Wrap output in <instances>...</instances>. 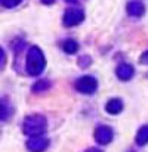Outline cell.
I'll use <instances>...</instances> for the list:
<instances>
[{"label": "cell", "mask_w": 148, "mask_h": 152, "mask_svg": "<svg viewBox=\"0 0 148 152\" xmlns=\"http://www.w3.org/2000/svg\"><path fill=\"white\" fill-rule=\"evenodd\" d=\"M21 1H22V0H1V4H3L4 7H15V6H18Z\"/></svg>", "instance_id": "12"}, {"label": "cell", "mask_w": 148, "mask_h": 152, "mask_svg": "<svg viewBox=\"0 0 148 152\" xmlns=\"http://www.w3.org/2000/svg\"><path fill=\"white\" fill-rule=\"evenodd\" d=\"M105 109L110 112V114H119L121 109H123V102L120 99H111V101L107 103Z\"/></svg>", "instance_id": "9"}, {"label": "cell", "mask_w": 148, "mask_h": 152, "mask_svg": "<svg viewBox=\"0 0 148 152\" xmlns=\"http://www.w3.org/2000/svg\"><path fill=\"white\" fill-rule=\"evenodd\" d=\"M136 143L138 145H147L148 143V126H142L136 134Z\"/></svg>", "instance_id": "10"}, {"label": "cell", "mask_w": 148, "mask_h": 152, "mask_svg": "<svg viewBox=\"0 0 148 152\" xmlns=\"http://www.w3.org/2000/svg\"><path fill=\"white\" fill-rule=\"evenodd\" d=\"M113 130L107 126H101L95 130V140L101 143V145H107L113 140Z\"/></svg>", "instance_id": "6"}, {"label": "cell", "mask_w": 148, "mask_h": 152, "mask_svg": "<svg viewBox=\"0 0 148 152\" xmlns=\"http://www.w3.org/2000/svg\"><path fill=\"white\" fill-rule=\"evenodd\" d=\"M42 1H43L45 4H52V3H53L55 0H42Z\"/></svg>", "instance_id": "16"}, {"label": "cell", "mask_w": 148, "mask_h": 152, "mask_svg": "<svg viewBox=\"0 0 148 152\" xmlns=\"http://www.w3.org/2000/svg\"><path fill=\"white\" fill-rule=\"evenodd\" d=\"M86 152H102V151H99V149H96V148H91V149H88Z\"/></svg>", "instance_id": "15"}, {"label": "cell", "mask_w": 148, "mask_h": 152, "mask_svg": "<svg viewBox=\"0 0 148 152\" xmlns=\"http://www.w3.org/2000/svg\"><path fill=\"white\" fill-rule=\"evenodd\" d=\"M76 89L80 92V93H85V95H92L96 92L98 89V81L95 77L92 75H85L82 78H79L76 81Z\"/></svg>", "instance_id": "3"}, {"label": "cell", "mask_w": 148, "mask_h": 152, "mask_svg": "<svg viewBox=\"0 0 148 152\" xmlns=\"http://www.w3.org/2000/svg\"><path fill=\"white\" fill-rule=\"evenodd\" d=\"M64 50L67 52V53H76V52L79 50V45L74 40H67L64 43Z\"/></svg>", "instance_id": "11"}, {"label": "cell", "mask_w": 148, "mask_h": 152, "mask_svg": "<svg viewBox=\"0 0 148 152\" xmlns=\"http://www.w3.org/2000/svg\"><path fill=\"white\" fill-rule=\"evenodd\" d=\"M7 117V105H6V99L1 101V120H6Z\"/></svg>", "instance_id": "13"}, {"label": "cell", "mask_w": 148, "mask_h": 152, "mask_svg": "<svg viewBox=\"0 0 148 152\" xmlns=\"http://www.w3.org/2000/svg\"><path fill=\"white\" fill-rule=\"evenodd\" d=\"M48 146H49V140H48V137H45L42 134L30 137L27 142V148L30 152H43Z\"/></svg>", "instance_id": "5"}, {"label": "cell", "mask_w": 148, "mask_h": 152, "mask_svg": "<svg viewBox=\"0 0 148 152\" xmlns=\"http://www.w3.org/2000/svg\"><path fill=\"white\" fill-rule=\"evenodd\" d=\"M45 130H46V118L39 114L27 117L22 123V132L30 137L40 136L45 133Z\"/></svg>", "instance_id": "2"}, {"label": "cell", "mask_w": 148, "mask_h": 152, "mask_svg": "<svg viewBox=\"0 0 148 152\" xmlns=\"http://www.w3.org/2000/svg\"><path fill=\"white\" fill-rule=\"evenodd\" d=\"M141 62H142V64H148V52H145V53L141 56Z\"/></svg>", "instance_id": "14"}, {"label": "cell", "mask_w": 148, "mask_h": 152, "mask_svg": "<svg viewBox=\"0 0 148 152\" xmlns=\"http://www.w3.org/2000/svg\"><path fill=\"white\" fill-rule=\"evenodd\" d=\"M133 72H135V69H133V66L129 65V64H121V65H119L117 69H116L117 77H119L120 80H123V81L130 80V78L133 77Z\"/></svg>", "instance_id": "7"}, {"label": "cell", "mask_w": 148, "mask_h": 152, "mask_svg": "<svg viewBox=\"0 0 148 152\" xmlns=\"http://www.w3.org/2000/svg\"><path fill=\"white\" fill-rule=\"evenodd\" d=\"M127 13H129L130 16H135V18L141 16V15L144 13V4H142L141 1H138V0L130 1V3L127 4Z\"/></svg>", "instance_id": "8"}, {"label": "cell", "mask_w": 148, "mask_h": 152, "mask_svg": "<svg viewBox=\"0 0 148 152\" xmlns=\"http://www.w3.org/2000/svg\"><path fill=\"white\" fill-rule=\"evenodd\" d=\"M67 1H74V0H67Z\"/></svg>", "instance_id": "17"}, {"label": "cell", "mask_w": 148, "mask_h": 152, "mask_svg": "<svg viewBox=\"0 0 148 152\" xmlns=\"http://www.w3.org/2000/svg\"><path fill=\"white\" fill-rule=\"evenodd\" d=\"M85 18V13L80 7H68L64 13V25L65 27H74L80 24Z\"/></svg>", "instance_id": "4"}, {"label": "cell", "mask_w": 148, "mask_h": 152, "mask_svg": "<svg viewBox=\"0 0 148 152\" xmlns=\"http://www.w3.org/2000/svg\"><path fill=\"white\" fill-rule=\"evenodd\" d=\"M45 55L39 48H31L27 55V72L30 75H40L45 69Z\"/></svg>", "instance_id": "1"}]
</instances>
